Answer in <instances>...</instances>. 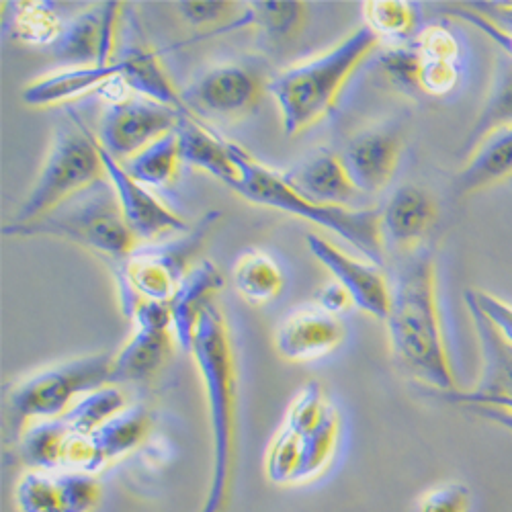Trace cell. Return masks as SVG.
I'll return each instance as SVG.
<instances>
[{"mask_svg":"<svg viewBox=\"0 0 512 512\" xmlns=\"http://www.w3.org/2000/svg\"><path fill=\"white\" fill-rule=\"evenodd\" d=\"M512 127V58L504 52L496 56L490 89L486 93L484 105L469 130L465 144L461 148L463 156H469L484 138L494 132Z\"/></svg>","mask_w":512,"mask_h":512,"instance_id":"d4e9b609","label":"cell"},{"mask_svg":"<svg viewBox=\"0 0 512 512\" xmlns=\"http://www.w3.org/2000/svg\"><path fill=\"white\" fill-rule=\"evenodd\" d=\"M306 3H246V13L236 21L220 27L216 33H230L242 27L261 29L273 44H289L306 25Z\"/></svg>","mask_w":512,"mask_h":512,"instance_id":"83f0119b","label":"cell"},{"mask_svg":"<svg viewBox=\"0 0 512 512\" xmlns=\"http://www.w3.org/2000/svg\"><path fill=\"white\" fill-rule=\"evenodd\" d=\"M232 281L244 302L265 306L283 291L285 277L271 254L259 248L242 252L232 269Z\"/></svg>","mask_w":512,"mask_h":512,"instance_id":"4316f807","label":"cell"},{"mask_svg":"<svg viewBox=\"0 0 512 512\" xmlns=\"http://www.w3.org/2000/svg\"><path fill=\"white\" fill-rule=\"evenodd\" d=\"M345 340V326L318 306L291 312L275 332L277 353L291 363H312L334 353Z\"/></svg>","mask_w":512,"mask_h":512,"instance_id":"e0dca14e","label":"cell"},{"mask_svg":"<svg viewBox=\"0 0 512 512\" xmlns=\"http://www.w3.org/2000/svg\"><path fill=\"white\" fill-rule=\"evenodd\" d=\"M465 410L474 412L476 416L492 422V424H498L500 429L508 431L512 435V412L508 410H502V408H494V406H484V404H469V406H463Z\"/></svg>","mask_w":512,"mask_h":512,"instance_id":"f6af8a7d","label":"cell"},{"mask_svg":"<svg viewBox=\"0 0 512 512\" xmlns=\"http://www.w3.org/2000/svg\"><path fill=\"white\" fill-rule=\"evenodd\" d=\"M64 21L48 3H19L13 15V37L31 48H52L62 35Z\"/></svg>","mask_w":512,"mask_h":512,"instance_id":"d6a6232c","label":"cell"},{"mask_svg":"<svg viewBox=\"0 0 512 512\" xmlns=\"http://www.w3.org/2000/svg\"><path fill=\"white\" fill-rule=\"evenodd\" d=\"M465 306L472 316L474 330L482 353V373L472 390H457L451 394H439L443 400L459 406L484 404L492 400L512 398V345L498 334L490 320L465 300Z\"/></svg>","mask_w":512,"mask_h":512,"instance_id":"2e32d148","label":"cell"},{"mask_svg":"<svg viewBox=\"0 0 512 512\" xmlns=\"http://www.w3.org/2000/svg\"><path fill=\"white\" fill-rule=\"evenodd\" d=\"M150 414L142 406L125 408L119 416L103 424L101 429L91 433V441L97 453L99 469H107L115 461L136 451L150 433Z\"/></svg>","mask_w":512,"mask_h":512,"instance_id":"484cf974","label":"cell"},{"mask_svg":"<svg viewBox=\"0 0 512 512\" xmlns=\"http://www.w3.org/2000/svg\"><path fill=\"white\" fill-rule=\"evenodd\" d=\"M181 162L193 168L203 170L224 183L228 189H234L240 181V168L232 156V142L209 132L207 127L197 123L193 117H183L177 127Z\"/></svg>","mask_w":512,"mask_h":512,"instance_id":"603a6c76","label":"cell"},{"mask_svg":"<svg viewBox=\"0 0 512 512\" xmlns=\"http://www.w3.org/2000/svg\"><path fill=\"white\" fill-rule=\"evenodd\" d=\"M70 435L64 418L41 420L25 426L19 437V455L29 469L62 472L64 445Z\"/></svg>","mask_w":512,"mask_h":512,"instance_id":"f546056e","label":"cell"},{"mask_svg":"<svg viewBox=\"0 0 512 512\" xmlns=\"http://www.w3.org/2000/svg\"><path fill=\"white\" fill-rule=\"evenodd\" d=\"M105 177L97 134L72 113L56 127L35 185L19 205L11 224H27L54 211Z\"/></svg>","mask_w":512,"mask_h":512,"instance_id":"52a82bcc","label":"cell"},{"mask_svg":"<svg viewBox=\"0 0 512 512\" xmlns=\"http://www.w3.org/2000/svg\"><path fill=\"white\" fill-rule=\"evenodd\" d=\"M64 512H95L103 498V486L97 476L82 472H58Z\"/></svg>","mask_w":512,"mask_h":512,"instance_id":"8d00e7d4","label":"cell"},{"mask_svg":"<svg viewBox=\"0 0 512 512\" xmlns=\"http://www.w3.org/2000/svg\"><path fill=\"white\" fill-rule=\"evenodd\" d=\"M17 512H64L58 472L27 469L13 490Z\"/></svg>","mask_w":512,"mask_h":512,"instance_id":"836d02e7","label":"cell"},{"mask_svg":"<svg viewBox=\"0 0 512 512\" xmlns=\"http://www.w3.org/2000/svg\"><path fill=\"white\" fill-rule=\"evenodd\" d=\"M388 340L394 359L435 394L457 392L439 312L437 263L429 248L400 254L392 277Z\"/></svg>","mask_w":512,"mask_h":512,"instance_id":"6da1fadb","label":"cell"},{"mask_svg":"<svg viewBox=\"0 0 512 512\" xmlns=\"http://www.w3.org/2000/svg\"><path fill=\"white\" fill-rule=\"evenodd\" d=\"M469 510H472V490L459 480H447L420 492L410 512H469Z\"/></svg>","mask_w":512,"mask_h":512,"instance_id":"d590c367","label":"cell"},{"mask_svg":"<svg viewBox=\"0 0 512 512\" xmlns=\"http://www.w3.org/2000/svg\"><path fill=\"white\" fill-rule=\"evenodd\" d=\"M512 179V127L484 138L455 175V193L472 195Z\"/></svg>","mask_w":512,"mask_h":512,"instance_id":"cb8c5ba5","label":"cell"},{"mask_svg":"<svg viewBox=\"0 0 512 512\" xmlns=\"http://www.w3.org/2000/svg\"><path fill=\"white\" fill-rule=\"evenodd\" d=\"M437 216V201L429 191L418 185L398 187L381 209V234L386 248L394 246L400 254L420 248Z\"/></svg>","mask_w":512,"mask_h":512,"instance_id":"ac0fdd59","label":"cell"},{"mask_svg":"<svg viewBox=\"0 0 512 512\" xmlns=\"http://www.w3.org/2000/svg\"><path fill=\"white\" fill-rule=\"evenodd\" d=\"M115 78H121V64L115 62L107 66H74L64 68L54 74L41 76L29 82L21 91V101L33 109H48L66 105L80 97H87L93 91H103Z\"/></svg>","mask_w":512,"mask_h":512,"instance_id":"ffe728a7","label":"cell"},{"mask_svg":"<svg viewBox=\"0 0 512 512\" xmlns=\"http://www.w3.org/2000/svg\"><path fill=\"white\" fill-rule=\"evenodd\" d=\"M232 156L240 168V181L232 189L242 199L277 209L287 216L326 228L353 244L365 259L377 267L386 263V240L381 234V209L365 207H330L302 197L285 181L283 173L261 164L244 148L232 142Z\"/></svg>","mask_w":512,"mask_h":512,"instance_id":"277c9868","label":"cell"},{"mask_svg":"<svg viewBox=\"0 0 512 512\" xmlns=\"http://www.w3.org/2000/svg\"><path fill=\"white\" fill-rule=\"evenodd\" d=\"M414 48L418 50L422 60L429 62L459 64L461 60V46L457 35L441 25L424 27L414 39Z\"/></svg>","mask_w":512,"mask_h":512,"instance_id":"74e56055","label":"cell"},{"mask_svg":"<svg viewBox=\"0 0 512 512\" xmlns=\"http://www.w3.org/2000/svg\"><path fill=\"white\" fill-rule=\"evenodd\" d=\"M99 152L105 166V177L115 191L125 224L130 228L136 244H154L164 240L168 234L187 232L191 228L179 213L162 203L146 185L127 175L123 164L113 158L101 144Z\"/></svg>","mask_w":512,"mask_h":512,"instance_id":"7c38bea8","label":"cell"},{"mask_svg":"<svg viewBox=\"0 0 512 512\" xmlns=\"http://www.w3.org/2000/svg\"><path fill=\"white\" fill-rule=\"evenodd\" d=\"M232 3H218V0H205V3H181L177 9L181 17L193 27H205L222 21L230 11Z\"/></svg>","mask_w":512,"mask_h":512,"instance_id":"7bdbcfd3","label":"cell"},{"mask_svg":"<svg viewBox=\"0 0 512 512\" xmlns=\"http://www.w3.org/2000/svg\"><path fill=\"white\" fill-rule=\"evenodd\" d=\"M224 285V275L216 263L201 261L185 277L177 289L170 306V320H173V332L177 345L191 353L193 340L199 328L203 314L216 304V295Z\"/></svg>","mask_w":512,"mask_h":512,"instance_id":"44dd1931","label":"cell"},{"mask_svg":"<svg viewBox=\"0 0 512 512\" xmlns=\"http://www.w3.org/2000/svg\"><path fill=\"white\" fill-rule=\"evenodd\" d=\"M465 300L472 302L490 320V324L498 330L506 343L512 345V306L508 302L482 289L465 291Z\"/></svg>","mask_w":512,"mask_h":512,"instance_id":"60d3db41","label":"cell"},{"mask_svg":"<svg viewBox=\"0 0 512 512\" xmlns=\"http://www.w3.org/2000/svg\"><path fill=\"white\" fill-rule=\"evenodd\" d=\"M381 39L365 25L300 64L277 72L267 93L275 99L287 136H297L324 121L336 107L351 76L379 48Z\"/></svg>","mask_w":512,"mask_h":512,"instance_id":"3957f363","label":"cell"},{"mask_svg":"<svg viewBox=\"0 0 512 512\" xmlns=\"http://www.w3.org/2000/svg\"><path fill=\"white\" fill-rule=\"evenodd\" d=\"M191 355L201 377L211 439L209 484L199 512H226L236 476L238 369L228 324L216 304L199 322Z\"/></svg>","mask_w":512,"mask_h":512,"instance_id":"7a4b0ae2","label":"cell"},{"mask_svg":"<svg viewBox=\"0 0 512 512\" xmlns=\"http://www.w3.org/2000/svg\"><path fill=\"white\" fill-rule=\"evenodd\" d=\"M402 138L392 127H371L355 134L338 154L353 187L361 195L386 189L400 164Z\"/></svg>","mask_w":512,"mask_h":512,"instance_id":"9a60e30c","label":"cell"},{"mask_svg":"<svg viewBox=\"0 0 512 512\" xmlns=\"http://www.w3.org/2000/svg\"><path fill=\"white\" fill-rule=\"evenodd\" d=\"M269 80L250 64L224 62L199 74L183 91L189 111L240 119L256 111L267 93Z\"/></svg>","mask_w":512,"mask_h":512,"instance_id":"8fae6325","label":"cell"},{"mask_svg":"<svg viewBox=\"0 0 512 512\" xmlns=\"http://www.w3.org/2000/svg\"><path fill=\"white\" fill-rule=\"evenodd\" d=\"M365 27L379 39L402 41L408 39L416 27V13L404 0H369L363 3Z\"/></svg>","mask_w":512,"mask_h":512,"instance_id":"e575fe53","label":"cell"},{"mask_svg":"<svg viewBox=\"0 0 512 512\" xmlns=\"http://www.w3.org/2000/svg\"><path fill=\"white\" fill-rule=\"evenodd\" d=\"M220 220L218 211L205 216L175 240L136 246L123 261L115 265V281L123 316L134 318L140 304H168L185 277L193 271L195 259L205 240Z\"/></svg>","mask_w":512,"mask_h":512,"instance_id":"8992f818","label":"cell"},{"mask_svg":"<svg viewBox=\"0 0 512 512\" xmlns=\"http://www.w3.org/2000/svg\"><path fill=\"white\" fill-rule=\"evenodd\" d=\"M183 117L187 115L166 105L127 95L111 101L95 134L113 158L125 162L166 134H173Z\"/></svg>","mask_w":512,"mask_h":512,"instance_id":"9c48e42d","label":"cell"},{"mask_svg":"<svg viewBox=\"0 0 512 512\" xmlns=\"http://www.w3.org/2000/svg\"><path fill=\"white\" fill-rule=\"evenodd\" d=\"M314 300H316L318 308H322L324 312H328L332 316H336L340 312H347L349 308H355L351 295L343 287H340L336 281L320 287L314 295Z\"/></svg>","mask_w":512,"mask_h":512,"instance_id":"ee69618b","label":"cell"},{"mask_svg":"<svg viewBox=\"0 0 512 512\" xmlns=\"http://www.w3.org/2000/svg\"><path fill=\"white\" fill-rule=\"evenodd\" d=\"M306 242L318 263L326 267L334 281L351 295L355 308L377 320L388 318L392 287L381 267L355 259L318 234H308Z\"/></svg>","mask_w":512,"mask_h":512,"instance_id":"5bb4252c","label":"cell"},{"mask_svg":"<svg viewBox=\"0 0 512 512\" xmlns=\"http://www.w3.org/2000/svg\"><path fill=\"white\" fill-rule=\"evenodd\" d=\"M381 70L400 89L414 91L418 89V74H420V54L412 46H396L394 50L386 52L379 60Z\"/></svg>","mask_w":512,"mask_h":512,"instance_id":"f35d334b","label":"cell"},{"mask_svg":"<svg viewBox=\"0 0 512 512\" xmlns=\"http://www.w3.org/2000/svg\"><path fill=\"white\" fill-rule=\"evenodd\" d=\"M109 353L76 357L39 369L17 383L7 394V414L21 435L25 426L41 420L62 418L82 396L111 383Z\"/></svg>","mask_w":512,"mask_h":512,"instance_id":"ba28073f","label":"cell"},{"mask_svg":"<svg viewBox=\"0 0 512 512\" xmlns=\"http://www.w3.org/2000/svg\"><path fill=\"white\" fill-rule=\"evenodd\" d=\"M285 424H289V422H285ZM289 426L302 435V465H300V474H297L295 486L312 484L328 472V467L332 465V461L336 457L340 429H343L340 414H338L336 406L332 404L328 408V412L322 416V420L318 424H314L312 429H300V426H293V424H289Z\"/></svg>","mask_w":512,"mask_h":512,"instance_id":"f1b7e54d","label":"cell"},{"mask_svg":"<svg viewBox=\"0 0 512 512\" xmlns=\"http://www.w3.org/2000/svg\"><path fill=\"white\" fill-rule=\"evenodd\" d=\"M459 78H461L459 64L422 60L420 74H418V91H422L429 97H447L457 89Z\"/></svg>","mask_w":512,"mask_h":512,"instance_id":"ab89813d","label":"cell"},{"mask_svg":"<svg viewBox=\"0 0 512 512\" xmlns=\"http://www.w3.org/2000/svg\"><path fill=\"white\" fill-rule=\"evenodd\" d=\"M134 332L113 355L111 383H144L154 379L175 353L177 338L170 306L160 302L140 304L134 314Z\"/></svg>","mask_w":512,"mask_h":512,"instance_id":"30bf717a","label":"cell"},{"mask_svg":"<svg viewBox=\"0 0 512 512\" xmlns=\"http://www.w3.org/2000/svg\"><path fill=\"white\" fill-rule=\"evenodd\" d=\"M125 408H130L125 394L119 390V386L109 383V386L82 396L62 418L72 433L91 435L119 416Z\"/></svg>","mask_w":512,"mask_h":512,"instance_id":"1f68e13d","label":"cell"},{"mask_svg":"<svg viewBox=\"0 0 512 512\" xmlns=\"http://www.w3.org/2000/svg\"><path fill=\"white\" fill-rule=\"evenodd\" d=\"M3 234L13 238H60L115 265L136 248L107 177L33 222L5 224Z\"/></svg>","mask_w":512,"mask_h":512,"instance_id":"5b68a950","label":"cell"},{"mask_svg":"<svg viewBox=\"0 0 512 512\" xmlns=\"http://www.w3.org/2000/svg\"><path fill=\"white\" fill-rule=\"evenodd\" d=\"M121 3H99L72 17L52 46V58L66 68L115 62Z\"/></svg>","mask_w":512,"mask_h":512,"instance_id":"4fadbf2b","label":"cell"},{"mask_svg":"<svg viewBox=\"0 0 512 512\" xmlns=\"http://www.w3.org/2000/svg\"><path fill=\"white\" fill-rule=\"evenodd\" d=\"M125 173L138 183L150 187H166L173 183L179 166H181V152H179V138L177 130L173 134H166L164 138L156 140L130 160L121 162Z\"/></svg>","mask_w":512,"mask_h":512,"instance_id":"4dcf8cb0","label":"cell"},{"mask_svg":"<svg viewBox=\"0 0 512 512\" xmlns=\"http://www.w3.org/2000/svg\"><path fill=\"white\" fill-rule=\"evenodd\" d=\"M117 62L121 64L119 80L127 91L191 117V111L183 101V93L177 91L158 54L150 46L130 44L117 56Z\"/></svg>","mask_w":512,"mask_h":512,"instance_id":"7402d4cb","label":"cell"},{"mask_svg":"<svg viewBox=\"0 0 512 512\" xmlns=\"http://www.w3.org/2000/svg\"><path fill=\"white\" fill-rule=\"evenodd\" d=\"M447 17L451 19H457V21H463L467 25H472L476 29H480L484 35H488L494 44H498L502 48L504 54H508L512 58V29H506V27H500L496 25L494 21H490L488 17H484L482 13L474 11L472 7H457V9H451L447 11Z\"/></svg>","mask_w":512,"mask_h":512,"instance_id":"b9f144b4","label":"cell"},{"mask_svg":"<svg viewBox=\"0 0 512 512\" xmlns=\"http://www.w3.org/2000/svg\"><path fill=\"white\" fill-rule=\"evenodd\" d=\"M469 406V404H467ZM484 406H494V408H502L512 412V398H502V400H492V402H484Z\"/></svg>","mask_w":512,"mask_h":512,"instance_id":"bcb514c9","label":"cell"},{"mask_svg":"<svg viewBox=\"0 0 512 512\" xmlns=\"http://www.w3.org/2000/svg\"><path fill=\"white\" fill-rule=\"evenodd\" d=\"M283 177L291 189L318 205L349 207L361 195L353 187L343 162L330 150L310 154L283 173Z\"/></svg>","mask_w":512,"mask_h":512,"instance_id":"d6986e66","label":"cell"}]
</instances>
